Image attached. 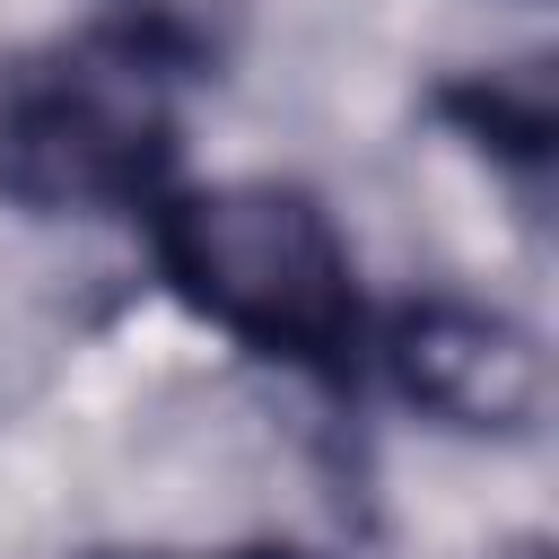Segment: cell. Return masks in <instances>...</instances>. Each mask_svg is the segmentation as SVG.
Listing matches in <instances>:
<instances>
[{"label":"cell","mask_w":559,"mask_h":559,"mask_svg":"<svg viewBox=\"0 0 559 559\" xmlns=\"http://www.w3.org/2000/svg\"><path fill=\"white\" fill-rule=\"evenodd\" d=\"M148 227H157V262L175 297L201 306L245 349L306 376H341L358 358V323H367L358 262L314 192L271 183V175L192 183V192H157Z\"/></svg>","instance_id":"1"},{"label":"cell","mask_w":559,"mask_h":559,"mask_svg":"<svg viewBox=\"0 0 559 559\" xmlns=\"http://www.w3.org/2000/svg\"><path fill=\"white\" fill-rule=\"evenodd\" d=\"M175 157V70L105 26L0 87V183L44 210H148Z\"/></svg>","instance_id":"2"},{"label":"cell","mask_w":559,"mask_h":559,"mask_svg":"<svg viewBox=\"0 0 559 559\" xmlns=\"http://www.w3.org/2000/svg\"><path fill=\"white\" fill-rule=\"evenodd\" d=\"M384 367L393 384L437 411L445 428H480V437H515L542 419V393H550V367H542V341L498 314V306H463V297H428V306H402L384 323Z\"/></svg>","instance_id":"3"},{"label":"cell","mask_w":559,"mask_h":559,"mask_svg":"<svg viewBox=\"0 0 559 559\" xmlns=\"http://www.w3.org/2000/svg\"><path fill=\"white\" fill-rule=\"evenodd\" d=\"M236 0H122V35H140L166 70H192L227 44Z\"/></svg>","instance_id":"4"},{"label":"cell","mask_w":559,"mask_h":559,"mask_svg":"<svg viewBox=\"0 0 559 559\" xmlns=\"http://www.w3.org/2000/svg\"><path fill=\"white\" fill-rule=\"evenodd\" d=\"M236 559H306V550H236Z\"/></svg>","instance_id":"5"}]
</instances>
